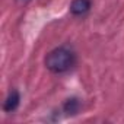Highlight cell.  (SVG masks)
Returning <instances> with one entry per match:
<instances>
[{"label": "cell", "mask_w": 124, "mask_h": 124, "mask_svg": "<svg viewBox=\"0 0 124 124\" xmlns=\"http://www.w3.org/2000/svg\"><path fill=\"white\" fill-rule=\"evenodd\" d=\"M63 109H64V112H67V114H76V112H79V109H80V101H79L78 98H70V99H67V101L64 102Z\"/></svg>", "instance_id": "4"}, {"label": "cell", "mask_w": 124, "mask_h": 124, "mask_svg": "<svg viewBox=\"0 0 124 124\" xmlns=\"http://www.w3.org/2000/svg\"><path fill=\"white\" fill-rule=\"evenodd\" d=\"M19 104H21V93H19L16 89H13V91H10L9 95L6 96V99H5V102H3V109H5L6 112H13V111L19 107Z\"/></svg>", "instance_id": "3"}, {"label": "cell", "mask_w": 124, "mask_h": 124, "mask_svg": "<svg viewBox=\"0 0 124 124\" xmlns=\"http://www.w3.org/2000/svg\"><path fill=\"white\" fill-rule=\"evenodd\" d=\"M92 8L91 0H73L70 3V12L75 16H85Z\"/></svg>", "instance_id": "2"}, {"label": "cell", "mask_w": 124, "mask_h": 124, "mask_svg": "<svg viewBox=\"0 0 124 124\" xmlns=\"http://www.w3.org/2000/svg\"><path fill=\"white\" fill-rule=\"evenodd\" d=\"M44 64L47 70H50L54 75H63L69 72L75 64H76V54L72 48L69 47H57L51 50L45 58H44Z\"/></svg>", "instance_id": "1"}]
</instances>
